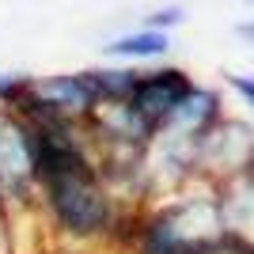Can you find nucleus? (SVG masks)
<instances>
[{
    "label": "nucleus",
    "mask_w": 254,
    "mask_h": 254,
    "mask_svg": "<svg viewBox=\"0 0 254 254\" xmlns=\"http://www.w3.org/2000/svg\"><path fill=\"white\" fill-rule=\"evenodd\" d=\"M224 232L228 224L216 186L205 193L175 190L167 193V201L133 212L126 243L133 247V254H197Z\"/></svg>",
    "instance_id": "obj_1"
},
{
    "label": "nucleus",
    "mask_w": 254,
    "mask_h": 254,
    "mask_svg": "<svg viewBox=\"0 0 254 254\" xmlns=\"http://www.w3.org/2000/svg\"><path fill=\"white\" fill-rule=\"evenodd\" d=\"M0 193L15 209L34 205V133L27 114L0 106Z\"/></svg>",
    "instance_id": "obj_2"
},
{
    "label": "nucleus",
    "mask_w": 254,
    "mask_h": 254,
    "mask_svg": "<svg viewBox=\"0 0 254 254\" xmlns=\"http://www.w3.org/2000/svg\"><path fill=\"white\" fill-rule=\"evenodd\" d=\"M193 87L190 72L186 68H175V64H159L148 72L137 76L133 84V95L126 99V106L137 114V122L148 129V137H156V129L171 118V110L186 99V91Z\"/></svg>",
    "instance_id": "obj_3"
},
{
    "label": "nucleus",
    "mask_w": 254,
    "mask_h": 254,
    "mask_svg": "<svg viewBox=\"0 0 254 254\" xmlns=\"http://www.w3.org/2000/svg\"><path fill=\"white\" fill-rule=\"evenodd\" d=\"M167 50H171V34L167 31H152V27H137V31L118 34V38L106 42V57H110V61H129V64L159 61Z\"/></svg>",
    "instance_id": "obj_4"
},
{
    "label": "nucleus",
    "mask_w": 254,
    "mask_h": 254,
    "mask_svg": "<svg viewBox=\"0 0 254 254\" xmlns=\"http://www.w3.org/2000/svg\"><path fill=\"white\" fill-rule=\"evenodd\" d=\"M34 76L27 72H0V106L4 110H23V103L31 99Z\"/></svg>",
    "instance_id": "obj_5"
},
{
    "label": "nucleus",
    "mask_w": 254,
    "mask_h": 254,
    "mask_svg": "<svg viewBox=\"0 0 254 254\" xmlns=\"http://www.w3.org/2000/svg\"><path fill=\"white\" fill-rule=\"evenodd\" d=\"M182 19H186L182 8H159V11H152V15H144L140 27H152V31H167L171 34V27H179Z\"/></svg>",
    "instance_id": "obj_6"
},
{
    "label": "nucleus",
    "mask_w": 254,
    "mask_h": 254,
    "mask_svg": "<svg viewBox=\"0 0 254 254\" xmlns=\"http://www.w3.org/2000/svg\"><path fill=\"white\" fill-rule=\"evenodd\" d=\"M228 84H232V91H239V99L254 110V76H235V72H228Z\"/></svg>",
    "instance_id": "obj_7"
},
{
    "label": "nucleus",
    "mask_w": 254,
    "mask_h": 254,
    "mask_svg": "<svg viewBox=\"0 0 254 254\" xmlns=\"http://www.w3.org/2000/svg\"><path fill=\"white\" fill-rule=\"evenodd\" d=\"M235 34H239V38H243V42L254 50V19H247V23H235Z\"/></svg>",
    "instance_id": "obj_8"
},
{
    "label": "nucleus",
    "mask_w": 254,
    "mask_h": 254,
    "mask_svg": "<svg viewBox=\"0 0 254 254\" xmlns=\"http://www.w3.org/2000/svg\"><path fill=\"white\" fill-rule=\"evenodd\" d=\"M247 4H251V8H254V0H247Z\"/></svg>",
    "instance_id": "obj_9"
}]
</instances>
